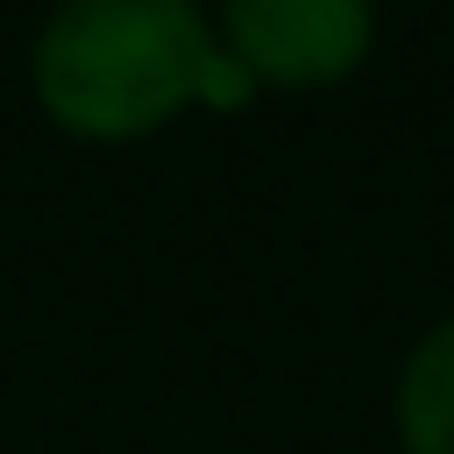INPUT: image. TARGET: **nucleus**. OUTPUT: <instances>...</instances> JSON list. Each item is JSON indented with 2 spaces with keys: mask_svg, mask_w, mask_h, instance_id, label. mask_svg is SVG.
<instances>
[{
  "mask_svg": "<svg viewBox=\"0 0 454 454\" xmlns=\"http://www.w3.org/2000/svg\"><path fill=\"white\" fill-rule=\"evenodd\" d=\"M35 106L78 142H142L184 106H241L255 85L199 0H64L28 57Z\"/></svg>",
  "mask_w": 454,
  "mask_h": 454,
  "instance_id": "1",
  "label": "nucleus"
},
{
  "mask_svg": "<svg viewBox=\"0 0 454 454\" xmlns=\"http://www.w3.org/2000/svg\"><path fill=\"white\" fill-rule=\"evenodd\" d=\"M220 50L248 71V85H340L376 50V0H227Z\"/></svg>",
  "mask_w": 454,
  "mask_h": 454,
  "instance_id": "2",
  "label": "nucleus"
},
{
  "mask_svg": "<svg viewBox=\"0 0 454 454\" xmlns=\"http://www.w3.org/2000/svg\"><path fill=\"white\" fill-rule=\"evenodd\" d=\"M390 411H397L404 454H454V312L411 340Z\"/></svg>",
  "mask_w": 454,
  "mask_h": 454,
  "instance_id": "3",
  "label": "nucleus"
}]
</instances>
